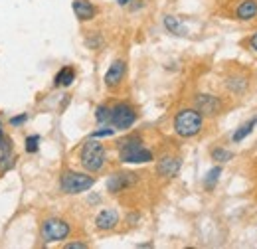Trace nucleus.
<instances>
[{
    "label": "nucleus",
    "instance_id": "f257e3e1",
    "mask_svg": "<svg viewBox=\"0 0 257 249\" xmlns=\"http://www.w3.org/2000/svg\"><path fill=\"white\" fill-rule=\"evenodd\" d=\"M117 151H119V160L123 164H147L155 160L153 151L145 147L141 135H128L121 139L117 143Z\"/></svg>",
    "mask_w": 257,
    "mask_h": 249
},
{
    "label": "nucleus",
    "instance_id": "f03ea898",
    "mask_svg": "<svg viewBox=\"0 0 257 249\" xmlns=\"http://www.w3.org/2000/svg\"><path fill=\"white\" fill-rule=\"evenodd\" d=\"M79 164L85 172L97 174L105 168L107 164V149L103 143H99L97 139H91L83 143V147L79 149Z\"/></svg>",
    "mask_w": 257,
    "mask_h": 249
},
{
    "label": "nucleus",
    "instance_id": "7ed1b4c3",
    "mask_svg": "<svg viewBox=\"0 0 257 249\" xmlns=\"http://www.w3.org/2000/svg\"><path fill=\"white\" fill-rule=\"evenodd\" d=\"M172 129L178 137L192 139L196 135H200L204 129V115L200 111H196L194 107L180 109L172 119Z\"/></svg>",
    "mask_w": 257,
    "mask_h": 249
},
{
    "label": "nucleus",
    "instance_id": "20e7f679",
    "mask_svg": "<svg viewBox=\"0 0 257 249\" xmlns=\"http://www.w3.org/2000/svg\"><path fill=\"white\" fill-rule=\"evenodd\" d=\"M95 186V176H91V172H75V170H65L60 176V190L64 194L75 196V194H83L87 190Z\"/></svg>",
    "mask_w": 257,
    "mask_h": 249
},
{
    "label": "nucleus",
    "instance_id": "39448f33",
    "mask_svg": "<svg viewBox=\"0 0 257 249\" xmlns=\"http://www.w3.org/2000/svg\"><path fill=\"white\" fill-rule=\"evenodd\" d=\"M137 119H139L137 109L127 101H121V103L111 107V121H109V125L115 131H128L133 125L137 123Z\"/></svg>",
    "mask_w": 257,
    "mask_h": 249
},
{
    "label": "nucleus",
    "instance_id": "423d86ee",
    "mask_svg": "<svg viewBox=\"0 0 257 249\" xmlns=\"http://www.w3.org/2000/svg\"><path fill=\"white\" fill-rule=\"evenodd\" d=\"M42 239L44 243H56V241H64L71 233V225L62 218H48L42 223Z\"/></svg>",
    "mask_w": 257,
    "mask_h": 249
},
{
    "label": "nucleus",
    "instance_id": "0eeeda50",
    "mask_svg": "<svg viewBox=\"0 0 257 249\" xmlns=\"http://www.w3.org/2000/svg\"><path fill=\"white\" fill-rule=\"evenodd\" d=\"M192 107L196 111H200L204 117H218L224 111V101L218 95L196 93L192 99Z\"/></svg>",
    "mask_w": 257,
    "mask_h": 249
},
{
    "label": "nucleus",
    "instance_id": "6e6552de",
    "mask_svg": "<svg viewBox=\"0 0 257 249\" xmlns=\"http://www.w3.org/2000/svg\"><path fill=\"white\" fill-rule=\"evenodd\" d=\"M139 182V174L135 172H113L109 178H107V192L109 194H121L128 188H133Z\"/></svg>",
    "mask_w": 257,
    "mask_h": 249
},
{
    "label": "nucleus",
    "instance_id": "1a4fd4ad",
    "mask_svg": "<svg viewBox=\"0 0 257 249\" xmlns=\"http://www.w3.org/2000/svg\"><path fill=\"white\" fill-rule=\"evenodd\" d=\"M180 168H182V158L176 155H162L157 160V174L161 178H166V180L176 178Z\"/></svg>",
    "mask_w": 257,
    "mask_h": 249
},
{
    "label": "nucleus",
    "instance_id": "9d476101",
    "mask_svg": "<svg viewBox=\"0 0 257 249\" xmlns=\"http://www.w3.org/2000/svg\"><path fill=\"white\" fill-rule=\"evenodd\" d=\"M125 75H127V62L125 60H115L109 65V69H107V73L103 77V83H105V87L109 91H115L123 83Z\"/></svg>",
    "mask_w": 257,
    "mask_h": 249
},
{
    "label": "nucleus",
    "instance_id": "9b49d317",
    "mask_svg": "<svg viewBox=\"0 0 257 249\" xmlns=\"http://www.w3.org/2000/svg\"><path fill=\"white\" fill-rule=\"evenodd\" d=\"M16 166V155L12 151V139L4 137V141L0 143V174L10 172Z\"/></svg>",
    "mask_w": 257,
    "mask_h": 249
},
{
    "label": "nucleus",
    "instance_id": "f8f14e48",
    "mask_svg": "<svg viewBox=\"0 0 257 249\" xmlns=\"http://www.w3.org/2000/svg\"><path fill=\"white\" fill-rule=\"evenodd\" d=\"M119 225V212L115 208H105L95 216V227L99 231H113Z\"/></svg>",
    "mask_w": 257,
    "mask_h": 249
},
{
    "label": "nucleus",
    "instance_id": "ddd939ff",
    "mask_svg": "<svg viewBox=\"0 0 257 249\" xmlns=\"http://www.w3.org/2000/svg\"><path fill=\"white\" fill-rule=\"evenodd\" d=\"M71 8H73V14L79 22H91L97 16V6L91 0H73L71 2Z\"/></svg>",
    "mask_w": 257,
    "mask_h": 249
},
{
    "label": "nucleus",
    "instance_id": "4468645a",
    "mask_svg": "<svg viewBox=\"0 0 257 249\" xmlns=\"http://www.w3.org/2000/svg\"><path fill=\"white\" fill-rule=\"evenodd\" d=\"M257 16V0H241L235 6V20L249 22Z\"/></svg>",
    "mask_w": 257,
    "mask_h": 249
},
{
    "label": "nucleus",
    "instance_id": "2eb2a0df",
    "mask_svg": "<svg viewBox=\"0 0 257 249\" xmlns=\"http://www.w3.org/2000/svg\"><path fill=\"white\" fill-rule=\"evenodd\" d=\"M247 85H249V79H247L245 73H241V75L233 73V75H229L225 79V89L231 95H243L247 91Z\"/></svg>",
    "mask_w": 257,
    "mask_h": 249
},
{
    "label": "nucleus",
    "instance_id": "dca6fc26",
    "mask_svg": "<svg viewBox=\"0 0 257 249\" xmlns=\"http://www.w3.org/2000/svg\"><path fill=\"white\" fill-rule=\"evenodd\" d=\"M75 81V69L71 65L62 67L56 75H54V87H69Z\"/></svg>",
    "mask_w": 257,
    "mask_h": 249
},
{
    "label": "nucleus",
    "instance_id": "f3484780",
    "mask_svg": "<svg viewBox=\"0 0 257 249\" xmlns=\"http://www.w3.org/2000/svg\"><path fill=\"white\" fill-rule=\"evenodd\" d=\"M255 125H257V117L249 119V121H245L243 125H239V127L233 131V135H231V141H233V143H241L245 137H249V135L253 133Z\"/></svg>",
    "mask_w": 257,
    "mask_h": 249
},
{
    "label": "nucleus",
    "instance_id": "a211bd4d",
    "mask_svg": "<svg viewBox=\"0 0 257 249\" xmlns=\"http://www.w3.org/2000/svg\"><path fill=\"white\" fill-rule=\"evenodd\" d=\"M164 28L170 32V34H174V36H186L188 30L180 24V20L176 18V16H164Z\"/></svg>",
    "mask_w": 257,
    "mask_h": 249
},
{
    "label": "nucleus",
    "instance_id": "6ab92c4d",
    "mask_svg": "<svg viewBox=\"0 0 257 249\" xmlns=\"http://www.w3.org/2000/svg\"><path fill=\"white\" fill-rule=\"evenodd\" d=\"M220 176H222V166H214V168L206 174V178H204V188H206V190H214L216 184H218V180H220Z\"/></svg>",
    "mask_w": 257,
    "mask_h": 249
},
{
    "label": "nucleus",
    "instance_id": "aec40b11",
    "mask_svg": "<svg viewBox=\"0 0 257 249\" xmlns=\"http://www.w3.org/2000/svg\"><path fill=\"white\" fill-rule=\"evenodd\" d=\"M210 156H212V160H216V162L224 164V162H229V160L233 158V153H231V151H227V149H222V147H216V149H212V151H210Z\"/></svg>",
    "mask_w": 257,
    "mask_h": 249
},
{
    "label": "nucleus",
    "instance_id": "412c9836",
    "mask_svg": "<svg viewBox=\"0 0 257 249\" xmlns=\"http://www.w3.org/2000/svg\"><path fill=\"white\" fill-rule=\"evenodd\" d=\"M95 121L99 125H107L111 121V107H109V105H99V107H97Z\"/></svg>",
    "mask_w": 257,
    "mask_h": 249
},
{
    "label": "nucleus",
    "instance_id": "4be33fe9",
    "mask_svg": "<svg viewBox=\"0 0 257 249\" xmlns=\"http://www.w3.org/2000/svg\"><path fill=\"white\" fill-rule=\"evenodd\" d=\"M24 149L28 155H36L40 149V135H28L24 141Z\"/></svg>",
    "mask_w": 257,
    "mask_h": 249
},
{
    "label": "nucleus",
    "instance_id": "5701e85b",
    "mask_svg": "<svg viewBox=\"0 0 257 249\" xmlns=\"http://www.w3.org/2000/svg\"><path fill=\"white\" fill-rule=\"evenodd\" d=\"M117 131L113 127H103V129H97L91 133V139H105V137H113Z\"/></svg>",
    "mask_w": 257,
    "mask_h": 249
},
{
    "label": "nucleus",
    "instance_id": "b1692460",
    "mask_svg": "<svg viewBox=\"0 0 257 249\" xmlns=\"http://www.w3.org/2000/svg\"><path fill=\"white\" fill-rule=\"evenodd\" d=\"M26 121H28V113H20V115H16V117H10L8 123L12 125V127H22Z\"/></svg>",
    "mask_w": 257,
    "mask_h": 249
},
{
    "label": "nucleus",
    "instance_id": "393cba45",
    "mask_svg": "<svg viewBox=\"0 0 257 249\" xmlns=\"http://www.w3.org/2000/svg\"><path fill=\"white\" fill-rule=\"evenodd\" d=\"M89 245L85 243V241H69V243H65V249H87Z\"/></svg>",
    "mask_w": 257,
    "mask_h": 249
},
{
    "label": "nucleus",
    "instance_id": "a878e982",
    "mask_svg": "<svg viewBox=\"0 0 257 249\" xmlns=\"http://www.w3.org/2000/svg\"><path fill=\"white\" fill-rule=\"evenodd\" d=\"M249 46H251V50L257 54V32H253V34L249 36Z\"/></svg>",
    "mask_w": 257,
    "mask_h": 249
},
{
    "label": "nucleus",
    "instance_id": "bb28decb",
    "mask_svg": "<svg viewBox=\"0 0 257 249\" xmlns=\"http://www.w3.org/2000/svg\"><path fill=\"white\" fill-rule=\"evenodd\" d=\"M119 6H131V2H135V0H115Z\"/></svg>",
    "mask_w": 257,
    "mask_h": 249
},
{
    "label": "nucleus",
    "instance_id": "cd10ccee",
    "mask_svg": "<svg viewBox=\"0 0 257 249\" xmlns=\"http://www.w3.org/2000/svg\"><path fill=\"white\" fill-rule=\"evenodd\" d=\"M4 137H6V135H4V131H2V127H0V143L4 141Z\"/></svg>",
    "mask_w": 257,
    "mask_h": 249
},
{
    "label": "nucleus",
    "instance_id": "c85d7f7f",
    "mask_svg": "<svg viewBox=\"0 0 257 249\" xmlns=\"http://www.w3.org/2000/svg\"><path fill=\"white\" fill-rule=\"evenodd\" d=\"M0 127H2V123H0Z\"/></svg>",
    "mask_w": 257,
    "mask_h": 249
}]
</instances>
